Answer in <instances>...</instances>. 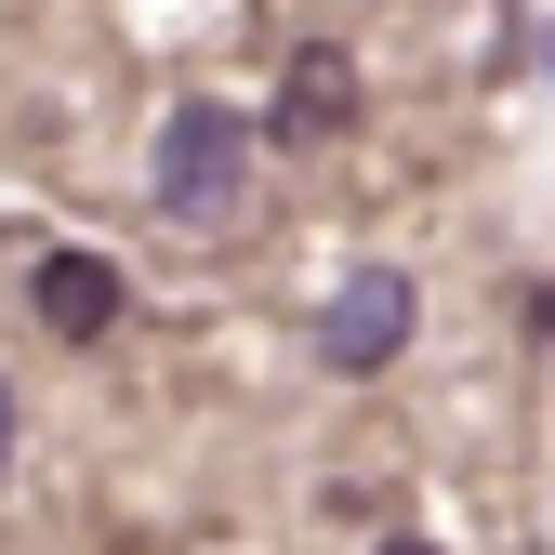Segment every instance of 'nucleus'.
<instances>
[{
  "instance_id": "obj_3",
  "label": "nucleus",
  "mask_w": 555,
  "mask_h": 555,
  "mask_svg": "<svg viewBox=\"0 0 555 555\" xmlns=\"http://www.w3.org/2000/svg\"><path fill=\"white\" fill-rule=\"evenodd\" d=\"M27 318L66 331V344H106V331H119V264H106V251H40Z\"/></svg>"
},
{
  "instance_id": "obj_7",
  "label": "nucleus",
  "mask_w": 555,
  "mask_h": 555,
  "mask_svg": "<svg viewBox=\"0 0 555 555\" xmlns=\"http://www.w3.org/2000/svg\"><path fill=\"white\" fill-rule=\"evenodd\" d=\"M542 53H555V27H542Z\"/></svg>"
},
{
  "instance_id": "obj_2",
  "label": "nucleus",
  "mask_w": 555,
  "mask_h": 555,
  "mask_svg": "<svg viewBox=\"0 0 555 555\" xmlns=\"http://www.w3.org/2000/svg\"><path fill=\"white\" fill-rule=\"evenodd\" d=\"M397 344H410V278H397V264H358V278L331 292V318H318V358H331V371H384Z\"/></svg>"
},
{
  "instance_id": "obj_5",
  "label": "nucleus",
  "mask_w": 555,
  "mask_h": 555,
  "mask_svg": "<svg viewBox=\"0 0 555 555\" xmlns=\"http://www.w3.org/2000/svg\"><path fill=\"white\" fill-rule=\"evenodd\" d=\"M14 437H27V410H14V384H0V476H14Z\"/></svg>"
},
{
  "instance_id": "obj_1",
  "label": "nucleus",
  "mask_w": 555,
  "mask_h": 555,
  "mask_svg": "<svg viewBox=\"0 0 555 555\" xmlns=\"http://www.w3.org/2000/svg\"><path fill=\"white\" fill-rule=\"evenodd\" d=\"M238 185H251V119H225V106H172V119H159V212L212 238V225L238 212Z\"/></svg>"
},
{
  "instance_id": "obj_4",
  "label": "nucleus",
  "mask_w": 555,
  "mask_h": 555,
  "mask_svg": "<svg viewBox=\"0 0 555 555\" xmlns=\"http://www.w3.org/2000/svg\"><path fill=\"white\" fill-rule=\"evenodd\" d=\"M344 119H358V66H344V53H292V80H278V132L318 146V132H344Z\"/></svg>"
},
{
  "instance_id": "obj_6",
  "label": "nucleus",
  "mask_w": 555,
  "mask_h": 555,
  "mask_svg": "<svg viewBox=\"0 0 555 555\" xmlns=\"http://www.w3.org/2000/svg\"><path fill=\"white\" fill-rule=\"evenodd\" d=\"M371 555H437V542H371Z\"/></svg>"
}]
</instances>
